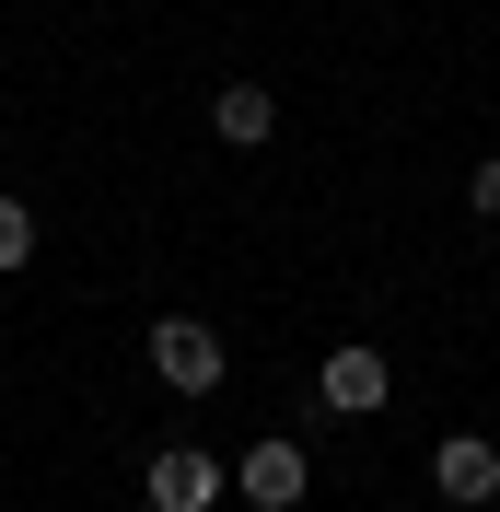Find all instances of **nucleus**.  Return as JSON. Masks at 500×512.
<instances>
[{"instance_id":"2","label":"nucleus","mask_w":500,"mask_h":512,"mask_svg":"<svg viewBox=\"0 0 500 512\" xmlns=\"http://www.w3.org/2000/svg\"><path fill=\"white\" fill-rule=\"evenodd\" d=\"M314 396H326V419H373L384 396H396V373H384V350H361V338H349V350L314 361Z\"/></svg>"},{"instance_id":"7","label":"nucleus","mask_w":500,"mask_h":512,"mask_svg":"<svg viewBox=\"0 0 500 512\" xmlns=\"http://www.w3.org/2000/svg\"><path fill=\"white\" fill-rule=\"evenodd\" d=\"M24 256H35V210H24V198H12V187H0V280H12Z\"/></svg>"},{"instance_id":"4","label":"nucleus","mask_w":500,"mask_h":512,"mask_svg":"<svg viewBox=\"0 0 500 512\" xmlns=\"http://www.w3.org/2000/svg\"><path fill=\"white\" fill-rule=\"evenodd\" d=\"M431 489H442V501H500V443H489V431H442V443H431Z\"/></svg>"},{"instance_id":"1","label":"nucleus","mask_w":500,"mask_h":512,"mask_svg":"<svg viewBox=\"0 0 500 512\" xmlns=\"http://www.w3.org/2000/svg\"><path fill=\"white\" fill-rule=\"evenodd\" d=\"M152 373L175 384V396H210V384L233 373V350H221L210 315H152Z\"/></svg>"},{"instance_id":"6","label":"nucleus","mask_w":500,"mask_h":512,"mask_svg":"<svg viewBox=\"0 0 500 512\" xmlns=\"http://www.w3.org/2000/svg\"><path fill=\"white\" fill-rule=\"evenodd\" d=\"M210 140L221 152H268V140H280V94H268V82H221L210 94Z\"/></svg>"},{"instance_id":"8","label":"nucleus","mask_w":500,"mask_h":512,"mask_svg":"<svg viewBox=\"0 0 500 512\" xmlns=\"http://www.w3.org/2000/svg\"><path fill=\"white\" fill-rule=\"evenodd\" d=\"M466 198H477V222H500V152H489V163L466 175Z\"/></svg>"},{"instance_id":"5","label":"nucleus","mask_w":500,"mask_h":512,"mask_svg":"<svg viewBox=\"0 0 500 512\" xmlns=\"http://www.w3.org/2000/svg\"><path fill=\"white\" fill-rule=\"evenodd\" d=\"M233 489H245L256 512H303V489H314V466H303V443H245V466H233Z\"/></svg>"},{"instance_id":"3","label":"nucleus","mask_w":500,"mask_h":512,"mask_svg":"<svg viewBox=\"0 0 500 512\" xmlns=\"http://www.w3.org/2000/svg\"><path fill=\"white\" fill-rule=\"evenodd\" d=\"M140 501H152V512H210V501H221V454L163 443L152 466H140Z\"/></svg>"}]
</instances>
